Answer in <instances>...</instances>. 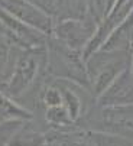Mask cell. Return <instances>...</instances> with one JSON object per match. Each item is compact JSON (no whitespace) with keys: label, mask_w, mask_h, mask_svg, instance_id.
<instances>
[{"label":"cell","mask_w":133,"mask_h":146,"mask_svg":"<svg viewBox=\"0 0 133 146\" xmlns=\"http://www.w3.org/2000/svg\"><path fill=\"white\" fill-rule=\"evenodd\" d=\"M47 72L57 78L71 81L90 93V80L87 75L85 62L80 51L71 49L54 38H48ZM91 94V93H90Z\"/></svg>","instance_id":"1"},{"label":"cell","mask_w":133,"mask_h":146,"mask_svg":"<svg viewBox=\"0 0 133 146\" xmlns=\"http://www.w3.org/2000/svg\"><path fill=\"white\" fill-rule=\"evenodd\" d=\"M130 65V51L98 49L85 59V70L90 80V93L97 100L110 84Z\"/></svg>","instance_id":"2"},{"label":"cell","mask_w":133,"mask_h":146,"mask_svg":"<svg viewBox=\"0 0 133 146\" xmlns=\"http://www.w3.org/2000/svg\"><path fill=\"white\" fill-rule=\"evenodd\" d=\"M47 46L38 49H20L16 56L13 70L2 91L13 100L22 97L29 91L39 75L47 72Z\"/></svg>","instance_id":"3"},{"label":"cell","mask_w":133,"mask_h":146,"mask_svg":"<svg viewBox=\"0 0 133 146\" xmlns=\"http://www.w3.org/2000/svg\"><path fill=\"white\" fill-rule=\"evenodd\" d=\"M81 119L90 124L87 132L112 133L133 140V106L98 107L97 113L88 110Z\"/></svg>","instance_id":"4"},{"label":"cell","mask_w":133,"mask_h":146,"mask_svg":"<svg viewBox=\"0 0 133 146\" xmlns=\"http://www.w3.org/2000/svg\"><path fill=\"white\" fill-rule=\"evenodd\" d=\"M97 26L98 25L88 15H85L82 19L55 20L51 38L59 40L71 49L82 52V48L93 36Z\"/></svg>","instance_id":"5"},{"label":"cell","mask_w":133,"mask_h":146,"mask_svg":"<svg viewBox=\"0 0 133 146\" xmlns=\"http://www.w3.org/2000/svg\"><path fill=\"white\" fill-rule=\"evenodd\" d=\"M0 28L3 35L10 42L20 49H38L45 48L48 44L47 35L38 32L36 29L22 23L16 17L0 9Z\"/></svg>","instance_id":"6"},{"label":"cell","mask_w":133,"mask_h":146,"mask_svg":"<svg viewBox=\"0 0 133 146\" xmlns=\"http://www.w3.org/2000/svg\"><path fill=\"white\" fill-rule=\"evenodd\" d=\"M0 9H3L10 16L20 20L22 23L36 29L47 36H51L54 19L32 6L26 0H0Z\"/></svg>","instance_id":"7"},{"label":"cell","mask_w":133,"mask_h":146,"mask_svg":"<svg viewBox=\"0 0 133 146\" xmlns=\"http://www.w3.org/2000/svg\"><path fill=\"white\" fill-rule=\"evenodd\" d=\"M98 107L133 106V75L130 70H124L110 87L97 98Z\"/></svg>","instance_id":"8"},{"label":"cell","mask_w":133,"mask_h":146,"mask_svg":"<svg viewBox=\"0 0 133 146\" xmlns=\"http://www.w3.org/2000/svg\"><path fill=\"white\" fill-rule=\"evenodd\" d=\"M133 44V10L112 32L100 49L103 51H129Z\"/></svg>","instance_id":"9"},{"label":"cell","mask_w":133,"mask_h":146,"mask_svg":"<svg viewBox=\"0 0 133 146\" xmlns=\"http://www.w3.org/2000/svg\"><path fill=\"white\" fill-rule=\"evenodd\" d=\"M29 119H32V113L28 109L22 107L12 97L0 90V124L10 120L25 121Z\"/></svg>","instance_id":"10"},{"label":"cell","mask_w":133,"mask_h":146,"mask_svg":"<svg viewBox=\"0 0 133 146\" xmlns=\"http://www.w3.org/2000/svg\"><path fill=\"white\" fill-rule=\"evenodd\" d=\"M87 135L96 146H133V140L112 133L87 132Z\"/></svg>","instance_id":"11"},{"label":"cell","mask_w":133,"mask_h":146,"mask_svg":"<svg viewBox=\"0 0 133 146\" xmlns=\"http://www.w3.org/2000/svg\"><path fill=\"white\" fill-rule=\"evenodd\" d=\"M42 104L45 106L47 109L48 107H57V106H62V94H61V90L58 86H48L45 87L42 93Z\"/></svg>","instance_id":"12"},{"label":"cell","mask_w":133,"mask_h":146,"mask_svg":"<svg viewBox=\"0 0 133 146\" xmlns=\"http://www.w3.org/2000/svg\"><path fill=\"white\" fill-rule=\"evenodd\" d=\"M26 2H29L32 6H35L41 12L47 13L52 19L57 15V5H58V2H55V0H26Z\"/></svg>","instance_id":"13"},{"label":"cell","mask_w":133,"mask_h":146,"mask_svg":"<svg viewBox=\"0 0 133 146\" xmlns=\"http://www.w3.org/2000/svg\"><path fill=\"white\" fill-rule=\"evenodd\" d=\"M129 51H130V65H129V70H130V74L133 75V44H132Z\"/></svg>","instance_id":"14"},{"label":"cell","mask_w":133,"mask_h":146,"mask_svg":"<svg viewBox=\"0 0 133 146\" xmlns=\"http://www.w3.org/2000/svg\"><path fill=\"white\" fill-rule=\"evenodd\" d=\"M113 3H114V0H107V15H108V12H110V10H112Z\"/></svg>","instance_id":"15"},{"label":"cell","mask_w":133,"mask_h":146,"mask_svg":"<svg viewBox=\"0 0 133 146\" xmlns=\"http://www.w3.org/2000/svg\"><path fill=\"white\" fill-rule=\"evenodd\" d=\"M0 32H2V28H0ZM2 33H3V32H2Z\"/></svg>","instance_id":"16"},{"label":"cell","mask_w":133,"mask_h":146,"mask_svg":"<svg viewBox=\"0 0 133 146\" xmlns=\"http://www.w3.org/2000/svg\"><path fill=\"white\" fill-rule=\"evenodd\" d=\"M55 2H59V0H55Z\"/></svg>","instance_id":"17"}]
</instances>
